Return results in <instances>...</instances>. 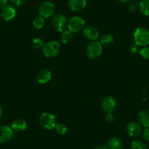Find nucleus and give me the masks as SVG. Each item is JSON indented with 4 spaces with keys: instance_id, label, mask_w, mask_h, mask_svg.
<instances>
[{
    "instance_id": "obj_16",
    "label": "nucleus",
    "mask_w": 149,
    "mask_h": 149,
    "mask_svg": "<svg viewBox=\"0 0 149 149\" xmlns=\"http://www.w3.org/2000/svg\"><path fill=\"white\" fill-rule=\"evenodd\" d=\"M27 127V124L26 121L23 118H16L11 124V128L13 130L17 132H21L26 130Z\"/></svg>"
},
{
    "instance_id": "obj_28",
    "label": "nucleus",
    "mask_w": 149,
    "mask_h": 149,
    "mask_svg": "<svg viewBox=\"0 0 149 149\" xmlns=\"http://www.w3.org/2000/svg\"><path fill=\"white\" fill-rule=\"evenodd\" d=\"M104 119H105V121L107 123H108V124H112V123L115 121V116H114V115L112 113H107V115L105 116Z\"/></svg>"
},
{
    "instance_id": "obj_18",
    "label": "nucleus",
    "mask_w": 149,
    "mask_h": 149,
    "mask_svg": "<svg viewBox=\"0 0 149 149\" xmlns=\"http://www.w3.org/2000/svg\"><path fill=\"white\" fill-rule=\"evenodd\" d=\"M139 10L142 15L149 16V0H142L139 5Z\"/></svg>"
},
{
    "instance_id": "obj_12",
    "label": "nucleus",
    "mask_w": 149,
    "mask_h": 149,
    "mask_svg": "<svg viewBox=\"0 0 149 149\" xmlns=\"http://www.w3.org/2000/svg\"><path fill=\"white\" fill-rule=\"evenodd\" d=\"M127 132L130 137H135L140 135L142 132V127L139 123L134 122H130L127 124Z\"/></svg>"
},
{
    "instance_id": "obj_19",
    "label": "nucleus",
    "mask_w": 149,
    "mask_h": 149,
    "mask_svg": "<svg viewBox=\"0 0 149 149\" xmlns=\"http://www.w3.org/2000/svg\"><path fill=\"white\" fill-rule=\"evenodd\" d=\"M61 41L62 43L67 44L70 42L73 38V33L70 30H66L61 32Z\"/></svg>"
},
{
    "instance_id": "obj_27",
    "label": "nucleus",
    "mask_w": 149,
    "mask_h": 149,
    "mask_svg": "<svg viewBox=\"0 0 149 149\" xmlns=\"http://www.w3.org/2000/svg\"><path fill=\"white\" fill-rule=\"evenodd\" d=\"M143 139L146 141H149V127H146L142 132Z\"/></svg>"
},
{
    "instance_id": "obj_10",
    "label": "nucleus",
    "mask_w": 149,
    "mask_h": 149,
    "mask_svg": "<svg viewBox=\"0 0 149 149\" xmlns=\"http://www.w3.org/2000/svg\"><path fill=\"white\" fill-rule=\"evenodd\" d=\"M1 18L5 21H10L13 19L16 15V10L15 8L12 5H7L4 8H2V10L0 13Z\"/></svg>"
},
{
    "instance_id": "obj_9",
    "label": "nucleus",
    "mask_w": 149,
    "mask_h": 149,
    "mask_svg": "<svg viewBox=\"0 0 149 149\" xmlns=\"http://www.w3.org/2000/svg\"><path fill=\"white\" fill-rule=\"evenodd\" d=\"M13 136V130L7 125L0 126V143H5L10 140Z\"/></svg>"
},
{
    "instance_id": "obj_5",
    "label": "nucleus",
    "mask_w": 149,
    "mask_h": 149,
    "mask_svg": "<svg viewBox=\"0 0 149 149\" xmlns=\"http://www.w3.org/2000/svg\"><path fill=\"white\" fill-rule=\"evenodd\" d=\"M56 12V6L51 2H43L40 4L38 9L40 16L44 18H48L54 15Z\"/></svg>"
},
{
    "instance_id": "obj_7",
    "label": "nucleus",
    "mask_w": 149,
    "mask_h": 149,
    "mask_svg": "<svg viewBox=\"0 0 149 149\" xmlns=\"http://www.w3.org/2000/svg\"><path fill=\"white\" fill-rule=\"evenodd\" d=\"M69 30L72 33L79 32L85 27V21L79 16H74L69 21L67 24Z\"/></svg>"
},
{
    "instance_id": "obj_30",
    "label": "nucleus",
    "mask_w": 149,
    "mask_h": 149,
    "mask_svg": "<svg viewBox=\"0 0 149 149\" xmlns=\"http://www.w3.org/2000/svg\"><path fill=\"white\" fill-rule=\"evenodd\" d=\"M8 3V0H0V8H4Z\"/></svg>"
},
{
    "instance_id": "obj_13",
    "label": "nucleus",
    "mask_w": 149,
    "mask_h": 149,
    "mask_svg": "<svg viewBox=\"0 0 149 149\" xmlns=\"http://www.w3.org/2000/svg\"><path fill=\"white\" fill-rule=\"evenodd\" d=\"M86 0H69L68 8L72 12H80L86 7Z\"/></svg>"
},
{
    "instance_id": "obj_33",
    "label": "nucleus",
    "mask_w": 149,
    "mask_h": 149,
    "mask_svg": "<svg viewBox=\"0 0 149 149\" xmlns=\"http://www.w3.org/2000/svg\"><path fill=\"white\" fill-rule=\"evenodd\" d=\"M2 107L0 106V118L2 117Z\"/></svg>"
},
{
    "instance_id": "obj_17",
    "label": "nucleus",
    "mask_w": 149,
    "mask_h": 149,
    "mask_svg": "<svg viewBox=\"0 0 149 149\" xmlns=\"http://www.w3.org/2000/svg\"><path fill=\"white\" fill-rule=\"evenodd\" d=\"M107 147L108 148V149H121L122 141L118 137H112L109 140Z\"/></svg>"
},
{
    "instance_id": "obj_8",
    "label": "nucleus",
    "mask_w": 149,
    "mask_h": 149,
    "mask_svg": "<svg viewBox=\"0 0 149 149\" xmlns=\"http://www.w3.org/2000/svg\"><path fill=\"white\" fill-rule=\"evenodd\" d=\"M116 107V100L112 96L105 97L101 102V108L106 113H111Z\"/></svg>"
},
{
    "instance_id": "obj_1",
    "label": "nucleus",
    "mask_w": 149,
    "mask_h": 149,
    "mask_svg": "<svg viewBox=\"0 0 149 149\" xmlns=\"http://www.w3.org/2000/svg\"><path fill=\"white\" fill-rule=\"evenodd\" d=\"M134 43L145 47L149 45V29L146 27H138L134 32Z\"/></svg>"
},
{
    "instance_id": "obj_31",
    "label": "nucleus",
    "mask_w": 149,
    "mask_h": 149,
    "mask_svg": "<svg viewBox=\"0 0 149 149\" xmlns=\"http://www.w3.org/2000/svg\"><path fill=\"white\" fill-rule=\"evenodd\" d=\"M93 149H108V148L106 147V146H96V147L94 148Z\"/></svg>"
},
{
    "instance_id": "obj_25",
    "label": "nucleus",
    "mask_w": 149,
    "mask_h": 149,
    "mask_svg": "<svg viewBox=\"0 0 149 149\" xmlns=\"http://www.w3.org/2000/svg\"><path fill=\"white\" fill-rule=\"evenodd\" d=\"M140 55L146 60H149V47L145 46L140 51Z\"/></svg>"
},
{
    "instance_id": "obj_20",
    "label": "nucleus",
    "mask_w": 149,
    "mask_h": 149,
    "mask_svg": "<svg viewBox=\"0 0 149 149\" xmlns=\"http://www.w3.org/2000/svg\"><path fill=\"white\" fill-rule=\"evenodd\" d=\"M113 36L110 34H106L102 37L100 42L102 46H108L113 42Z\"/></svg>"
},
{
    "instance_id": "obj_26",
    "label": "nucleus",
    "mask_w": 149,
    "mask_h": 149,
    "mask_svg": "<svg viewBox=\"0 0 149 149\" xmlns=\"http://www.w3.org/2000/svg\"><path fill=\"white\" fill-rule=\"evenodd\" d=\"M10 1L11 3H12L13 5H15V6L19 7L25 5L28 0H10Z\"/></svg>"
},
{
    "instance_id": "obj_11",
    "label": "nucleus",
    "mask_w": 149,
    "mask_h": 149,
    "mask_svg": "<svg viewBox=\"0 0 149 149\" xmlns=\"http://www.w3.org/2000/svg\"><path fill=\"white\" fill-rule=\"evenodd\" d=\"M83 34H84L85 38L91 41L97 40L99 37L98 29L92 26H88L86 27H84Z\"/></svg>"
},
{
    "instance_id": "obj_3",
    "label": "nucleus",
    "mask_w": 149,
    "mask_h": 149,
    "mask_svg": "<svg viewBox=\"0 0 149 149\" xmlns=\"http://www.w3.org/2000/svg\"><path fill=\"white\" fill-rule=\"evenodd\" d=\"M86 55L90 59L96 60L100 57L102 53V45L100 42L95 40L90 42L86 47Z\"/></svg>"
},
{
    "instance_id": "obj_4",
    "label": "nucleus",
    "mask_w": 149,
    "mask_h": 149,
    "mask_svg": "<svg viewBox=\"0 0 149 149\" xmlns=\"http://www.w3.org/2000/svg\"><path fill=\"white\" fill-rule=\"evenodd\" d=\"M39 123L42 129L51 130L55 128L56 125V119L53 114L45 112V113H42L40 116Z\"/></svg>"
},
{
    "instance_id": "obj_23",
    "label": "nucleus",
    "mask_w": 149,
    "mask_h": 149,
    "mask_svg": "<svg viewBox=\"0 0 149 149\" xmlns=\"http://www.w3.org/2000/svg\"><path fill=\"white\" fill-rule=\"evenodd\" d=\"M55 129L56 130L57 132L59 134H61V135H64V134H66V133L67 132V126L64 124H61V123L56 124Z\"/></svg>"
},
{
    "instance_id": "obj_2",
    "label": "nucleus",
    "mask_w": 149,
    "mask_h": 149,
    "mask_svg": "<svg viewBox=\"0 0 149 149\" xmlns=\"http://www.w3.org/2000/svg\"><path fill=\"white\" fill-rule=\"evenodd\" d=\"M61 51V45L57 41H49L44 44L42 47V53L48 58L56 57Z\"/></svg>"
},
{
    "instance_id": "obj_15",
    "label": "nucleus",
    "mask_w": 149,
    "mask_h": 149,
    "mask_svg": "<svg viewBox=\"0 0 149 149\" xmlns=\"http://www.w3.org/2000/svg\"><path fill=\"white\" fill-rule=\"evenodd\" d=\"M137 121L141 126L146 127H149V110L144 109L141 110L137 113Z\"/></svg>"
},
{
    "instance_id": "obj_32",
    "label": "nucleus",
    "mask_w": 149,
    "mask_h": 149,
    "mask_svg": "<svg viewBox=\"0 0 149 149\" xmlns=\"http://www.w3.org/2000/svg\"><path fill=\"white\" fill-rule=\"evenodd\" d=\"M117 1H118V2H129L130 0H117Z\"/></svg>"
},
{
    "instance_id": "obj_29",
    "label": "nucleus",
    "mask_w": 149,
    "mask_h": 149,
    "mask_svg": "<svg viewBox=\"0 0 149 149\" xmlns=\"http://www.w3.org/2000/svg\"><path fill=\"white\" fill-rule=\"evenodd\" d=\"M139 45H137V44H132V45H131V46H130V52H131V54H137V52H138L139 51Z\"/></svg>"
},
{
    "instance_id": "obj_21",
    "label": "nucleus",
    "mask_w": 149,
    "mask_h": 149,
    "mask_svg": "<svg viewBox=\"0 0 149 149\" xmlns=\"http://www.w3.org/2000/svg\"><path fill=\"white\" fill-rule=\"evenodd\" d=\"M32 25L37 29H41L45 26V18L41 16L36 17L32 21Z\"/></svg>"
},
{
    "instance_id": "obj_24",
    "label": "nucleus",
    "mask_w": 149,
    "mask_h": 149,
    "mask_svg": "<svg viewBox=\"0 0 149 149\" xmlns=\"http://www.w3.org/2000/svg\"><path fill=\"white\" fill-rule=\"evenodd\" d=\"M32 46L35 49H40V48H42V47L44 46L43 40L41 38H39V37L34 38L32 40Z\"/></svg>"
},
{
    "instance_id": "obj_22",
    "label": "nucleus",
    "mask_w": 149,
    "mask_h": 149,
    "mask_svg": "<svg viewBox=\"0 0 149 149\" xmlns=\"http://www.w3.org/2000/svg\"><path fill=\"white\" fill-rule=\"evenodd\" d=\"M131 148L132 149H147L146 145L142 140L136 139L134 140L131 143Z\"/></svg>"
},
{
    "instance_id": "obj_6",
    "label": "nucleus",
    "mask_w": 149,
    "mask_h": 149,
    "mask_svg": "<svg viewBox=\"0 0 149 149\" xmlns=\"http://www.w3.org/2000/svg\"><path fill=\"white\" fill-rule=\"evenodd\" d=\"M51 26L56 31L62 32L67 26V18L62 14H57L54 15L51 21Z\"/></svg>"
},
{
    "instance_id": "obj_14",
    "label": "nucleus",
    "mask_w": 149,
    "mask_h": 149,
    "mask_svg": "<svg viewBox=\"0 0 149 149\" xmlns=\"http://www.w3.org/2000/svg\"><path fill=\"white\" fill-rule=\"evenodd\" d=\"M52 74L47 69H42L37 73V81L40 84H45L49 82L51 79Z\"/></svg>"
}]
</instances>
